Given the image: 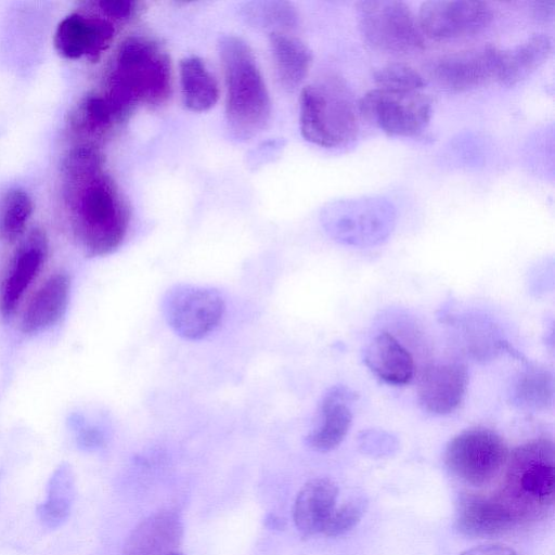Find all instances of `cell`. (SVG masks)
I'll return each mask as SVG.
<instances>
[{
  "instance_id": "6da1fadb",
  "label": "cell",
  "mask_w": 555,
  "mask_h": 555,
  "mask_svg": "<svg viewBox=\"0 0 555 555\" xmlns=\"http://www.w3.org/2000/svg\"><path fill=\"white\" fill-rule=\"evenodd\" d=\"M63 198L74 236L88 257L114 253L124 242L130 210L93 143L73 146L61 165Z\"/></svg>"
},
{
  "instance_id": "7a4b0ae2",
  "label": "cell",
  "mask_w": 555,
  "mask_h": 555,
  "mask_svg": "<svg viewBox=\"0 0 555 555\" xmlns=\"http://www.w3.org/2000/svg\"><path fill=\"white\" fill-rule=\"evenodd\" d=\"M102 94L122 120L139 105L158 106L171 93V65L166 51L153 39L134 35L118 46Z\"/></svg>"
},
{
  "instance_id": "3957f363",
  "label": "cell",
  "mask_w": 555,
  "mask_h": 555,
  "mask_svg": "<svg viewBox=\"0 0 555 555\" xmlns=\"http://www.w3.org/2000/svg\"><path fill=\"white\" fill-rule=\"evenodd\" d=\"M225 82V121L231 135L247 141L267 127L271 100L249 46L234 36L219 42Z\"/></svg>"
},
{
  "instance_id": "277c9868",
  "label": "cell",
  "mask_w": 555,
  "mask_h": 555,
  "mask_svg": "<svg viewBox=\"0 0 555 555\" xmlns=\"http://www.w3.org/2000/svg\"><path fill=\"white\" fill-rule=\"evenodd\" d=\"M495 494L519 525L544 518L554 502L555 456L552 440L528 441L508 454Z\"/></svg>"
},
{
  "instance_id": "5b68a950",
  "label": "cell",
  "mask_w": 555,
  "mask_h": 555,
  "mask_svg": "<svg viewBox=\"0 0 555 555\" xmlns=\"http://www.w3.org/2000/svg\"><path fill=\"white\" fill-rule=\"evenodd\" d=\"M299 127L305 140L322 147H337L358 133V107L336 77L306 86L299 99Z\"/></svg>"
},
{
  "instance_id": "8992f818",
  "label": "cell",
  "mask_w": 555,
  "mask_h": 555,
  "mask_svg": "<svg viewBox=\"0 0 555 555\" xmlns=\"http://www.w3.org/2000/svg\"><path fill=\"white\" fill-rule=\"evenodd\" d=\"M357 15L363 40L376 51L404 55L424 48L417 17L402 1H360L357 3Z\"/></svg>"
},
{
  "instance_id": "52a82bcc",
  "label": "cell",
  "mask_w": 555,
  "mask_h": 555,
  "mask_svg": "<svg viewBox=\"0 0 555 555\" xmlns=\"http://www.w3.org/2000/svg\"><path fill=\"white\" fill-rule=\"evenodd\" d=\"M508 449L500 435L485 427L461 431L447 444V468L460 480L474 487L490 483L505 467Z\"/></svg>"
},
{
  "instance_id": "ba28073f",
  "label": "cell",
  "mask_w": 555,
  "mask_h": 555,
  "mask_svg": "<svg viewBox=\"0 0 555 555\" xmlns=\"http://www.w3.org/2000/svg\"><path fill=\"white\" fill-rule=\"evenodd\" d=\"M395 219L391 203L372 196L335 202L323 215L324 227L334 238L362 246L384 240L391 232Z\"/></svg>"
},
{
  "instance_id": "9c48e42d",
  "label": "cell",
  "mask_w": 555,
  "mask_h": 555,
  "mask_svg": "<svg viewBox=\"0 0 555 555\" xmlns=\"http://www.w3.org/2000/svg\"><path fill=\"white\" fill-rule=\"evenodd\" d=\"M358 113L390 137H415L425 130L433 113L430 98L423 91H391L374 88L358 103Z\"/></svg>"
},
{
  "instance_id": "30bf717a",
  "label": "cell",
  "mask_w": 555,
  "mask_h": 555,
  "mask_svg": "<svg viewBox=\"0 0 555 555\" xmlns=\"http://www.w3.org/2000/svg\"><path fill=\"white\" fill-rule=\"evenodd\" d=\"M225 304L212 287L177 284L162 298V312L170 328L188 340H198L214 332L223 319Z\"/></svg>"
},
{
  "instance_id": "8fae6325",
  "label": "cell",
  "mask_w": 555,
  "mask_h": 555,
  "mask_svg": "<svg viewBox=\"0 0 555 555\" xmlns=\"http://www.w3.org/2000/svg\"><path fill=\"white\" fill-rule=\"evenodd\" d=\"M501 50L488 43L438 56L428 63L427 73L441 89L466 92L496 80Z\"/></svg>"
},
{
  "instance_id": "7c38bea8",
  "label": "cell",
  "mask_w": 555,
  "mask_h": 555,
  "mask_svg": "<svg viewBox=\"0 0 555 555\" xmlns=\"http://www.w3.org/2000/svg\"><path fill=\"white\" fill-rule=\"evenodd\" d=\"M492 18V9L483 1L431 0L421 5L417 22L423 36L451 40L482 31Z\"/></svg>"
},
{
  "instance_id": "4fadbf2b",
  "label": "cell",
  "mask_w": 555,
  "mask_h": 555,
  "mask_svg": "<svg viewBox=\"0 0 555 555\" xmlns=\"http://www.w3.org/2000/svg\"><path fill=\"white\" fill-rule=\"evenodd\" d=\"M115 36L114 23L102 14L74 12L57 24L53 43L65 59L87 56L98 60L107 50Z\"/></svg>"
},
{
  "instance_id": "5bb4252c",
  "label": "cell",
  "mask_w": 555,
  "mask_h": 555,
  "mask_svg": "<svg viewBox=\"0 0 555 555\" xmlns=\"http://www.w3.org/2000/svg\"><path fill=\"white\" fill-rule=\"evenodd\" d=\"M468 380L467 367L462 363L430 364L418 380V403L433 415L453 413L465 398Z\"/></svg>"
},
{
  "instance_id": "9a60e30c",
  "label": "cell",
  "mask_w": 555,
  "mask_h": 555,
  "mask_svg": "<svg viewBox=\"0 0 555 555\" xmlns=\"http://www.w3.org/2000/svg\"><path fill=\"white\" fill-rule=\"evenodd\" d=\"M48 255V237L40 228L31 229L16 248L2 285L0 310L10 318L22 296L37 276Z\"/></svg>"
},
{
  "instance_id": "2e32d148",
  "label": "cell",
  "mask_w": 555,
  "mask_h": 555,
  "mask_svg": "<svg viewBox=\"0 0 555 555\" xmlns=\"http://www.w3.org/2000/svg\"><path fill=\"white\" fill-rule=\"evenodd\" d=\"M517 525L515 516L496 495L464 494L459 500L455 527L464 535L498 537Z\"/></svg>"
},
{
  "instance_id": "e0dca14e",
  "label": "cell",
  "mask_w": 555,
  "mask_h": 555,
  "mask_svg": "<svg viewBox=\"0 0 555 555\" xmlns=\"http://www.w3.org/2000/svg\"><path fill=\"white\" fill-rule=\"evenodd\" d=\"M354 393L344 386L327 390L320 403V422L306 437L313 450L327 452L340 444L352 424L350 402Z\"/></svg>"
},
{
  "instance_id": "ac0fdd59",
  "label": "cell",
  "mask_w": 555,
  "mask_h": 555,
  "mask_svg": "<svg viewBox=\"0 0 555 555\" xmlns=\"http://www.w3.org/2000/svg\"><path fill=\"white\" fill-rule=\"evenodd\" d=\"M70 278L60 271L50 275L28 302L21 320L25 334H36L54 325L64 315L69 298Z\"/></svg>"
},
{
  "instance_id": "d6986e66",
  "label": "cell",
  "mask_w": 555,
  "mask_h": 555,
  "mask_svg": "<svg viewBox=\"0 0 555 555\" xmlns=\"http://www.w3.org/2000/svg\"><path fill=\"white\" fill-rule=\"evenodd\" d=\"M363 360L376 377L389 385H406L414 377L412 354L391 333L376 335L365 348Z\"/></svg>"
},
{
  "instance_id": "ffe728a7",
  "label": "cell",
  "mask_w": 555,
  "mask_h": 555,
  "mask_svg": "<svg viewBox=\"0 0 555 555\" xmlns=\"http://www.w3.org/2000/svg\"><path fill=\"white\" fill-rule=\"evenodd\" d=\"M338 488L328 478H314L304 485L295 500L293 518L304 537L322 532L336 507Z\"/></svg>"
},
{
  "instance_id": "44dd1931",
  "label": "cell",
  "mask_w": 555,
  "mask_h": 555,
  "mask_svg": "<svg viewBox=\"0 0 555 555\" xmlns=\"http://www.w3.org/2000/svg\"><path fill=\"white\" fill-rule=\"evenodd\" d=\"M181 535L182 526L176 514L156 513L132 531L125 545V555H169Z\"/></svg>"
},
{
  "instance_id": "7402d4cb",
  "label": "cell",
  "mask_w": 555,
  "mask_h": 555,
  "mask_svg": "<svg viewBox=\"0 0 555 555\" xmlns=\"http://www.w3.org/2000/svg\"><path fill=\"white\" fill-rule=\"evenodd\" d=\"M552 49L551 37L539 33L509 50H501L496 81L512 87L526 80L547 61Z\"/></svg>"
},
{
  "instance_id": "603a6c76",
  "label": "cell",
  "mask_w": 555,
  "mask_h": 555,
  "mask_svg": "<svg viewBox=\"0 0 555 555\" xmlns=\"http://www.w3.org/2000/svg\"><path fill=\"white\" fill-rule=\"evenodd\" d=\"M270 48L278 80L288 90H295L307 77L312 64L309 48L285 33L270 34Z\"/></svg>"
},
{
  "instance_id": "cb8c5ba5",
  "label": "cell",
  "mask_w": 555,
  "mask_h": 555,
  "mask_svg": "<svg viewBox=\"0 0 555 555\" xmlns=\"http://www.w3.org/2000/svg\"><path fill=\"white\" fill-rule=\"evenodd\" d=\"M180 87L183 104L192 112H206L218 102V82L198 56L191 55L181 60Z\"/></svg>"
},
{
  "instance_id": "d4e9b609",
  "label": "cell",
  "mask_w": 555,
  "mask_h": 555,
  "mask_svg": "<svg viewBox=\"0 0 555 555\" xmlns=\"http://www.w3.org/2000/svg\"><path fill=\"white\" fill-rule=\"evenodd\" d=\"M74 473L67 463L61 464L52 474L47 489V499L37 509L41 522L55 529L68 518L74 501Z\"/></svg>"
},
{
  "instance_id": "484cf974",
  "label": "cell",
  "mask_w": 555,
  "mask_h": 555,
  "mask_svg": "<svg viewBox=\"0 0 555 555\" xmlns=\"http://www.w3.org/2000/svg\"><path fill=\"white\" fill-rule=\"evenodd\" d=\"M119 121L102 93H89L78 103L70 116V127L78 134L99 137Z\"/></svg>"
},
{
  "instance_id": "4316f807",
  "label": "cell",
  "mask_w": 555,
  "mask_h": 555,
  "mask_svg": "<svg viewBox=\"0 0 555 555\" xmlns=\"http://www.w3.org/2000/svg\"><path fill=\"white\" fill-rule=\"evenodd\" d=\"M34 211L30 195L22 188H10L0 196V240L13 243L25 232Z\"/></svg>"
},
{
  "instance_id": "83f0119b",
  "label": "cell",
  "mask_w": 555,
  "mask_h": 555,
  "mask_svg": "<svg viewBox=\"0 0 555 555\" xmlns=\"http://www.w3.org/2000/svg\"><path fill=\"white\" fill-rule=\"evenodd\" d=\"M553 393L552 375L543 369L531 367L518 377L512 399L520 408L539 410L552 404Z\"/></svg>"
},
{
  "instance_id": "f1b7e54d",
  "label": "cell",
  "mask_w": 555,
  "mask_h": 555,
  "mask_svg": "<svg viewBox=\"0 0 555 555\" xmlns=\"http://www.w3.org/2000/svg\"><path fill=\"white\" fill-rule=\"evenodd\" d=\"M244 16L250 24L270 29L271 34L284 33L297 24V13L288 2H250L244 9Z\"/></svg>"
},
{
  "instance_id": "f546056e",
  "label": "cell",
  "mask_w": 555,
  "mask_h": 555,
  "mask_svg": "<svg viewBox=\"0 0 555 555\" xmlns=\"http://www.w3.org/2000/svg\"><path fill=\"white\" fill-rule=\"evenodd\" d=\"M377 88L391 91H423L424 77L412 66L403 63L388 64L374 73Z\"/></svg>"
},
{
  "instance_id": "4dcf8cb0",
  "label": "cell",
  "mask_w": 555,
  "mask_h": 555,
  "mask_svg": "<svg viewBox=\"0 0 555 555\" xmlns=\"http://www.w3.org/2000/svg\"><path fill=\"white\" fill-rule=\"evenodd\" d=\"M366 503L363 499H352L339 507H335L322 532L327 537H339L347 533L360 521Z\"/></svg>"
},
{
  "instance_id": "1f68e13d",
  "label": "cell",
  "mask_w": 555,
  "mask_h": 555,
  "mask_svg": "<svg viewBox=\"0 0 555 555\" xmlns=\"http://www.w3.org/2000/svg\"><path fill=\"white\" fill-rule=\"evenodd\" d=\"M137 2L130 0H101L95 3L101 14L111 21H127L137 11Z\"/></svg>"
},
{
  "instance_id": "d6a6232c",
  "label": "cell",
  "mask_w": 555,
  "mask_h": 555,
  "mask_svg": "<svg viewBox=\"0 0 555 555\" xmlns=\"http://www.w3.org/2000/svg\"><path fill=\"white\" fill-rule=\"evenodd\" d=\"M77 435L78 444L86 450H92L100 447L103 442L102 433L92 426H79Z\"/></svg>"
},
{
  "instance_id": "836d02e7",
  "label": "cell",
  "mask_w": 555,
  "mask_h": 555,
  "mask_svg": "<svg viewBox=\"0 0 555 555\" xmlns=\"http://www.w3.org/2000/svg\"><path fill=\"white\" fill-rule=\"evenodd\" d=\"M532 11L537 21L547 23L554 18L555 1H535L532 5Z\"/></svg>"
},
{
  "instance_id": "e575fe53",
  "label": "cell",
  "mask_w": 555,
  "mask_h": 555,
  "mask_svg": "<svg viewBox=\"0 0 555 555\" xmlns=\"http://www.w3.org/2000/svg\"><path fill=\"white\" fill-rule=\"evenodd\" d=\"M461 555H518L512 548L504 545H481L469 548Z\"/></svg>"
},
{
  "instance_id": "d590c367",
  "label": "cell",
  "mask_w": 555,
  "mask_h": 555,
  "mask_svg": "<svg viewBox=\"0 0 555 555\" xmlns=\"http://www.w3.org/2000/svg\"><path fill=\"white\" fill-rule=\"evenodd\" d=\"M169 555H179V554L171 553V554H169Z\"/></svg>"
}]
</instances>
